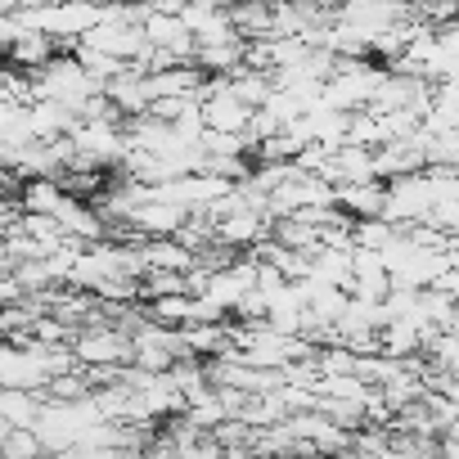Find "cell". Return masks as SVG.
Segmentation results:
<instances>
[{
    "mask_svg": "<svg viewBox=\"0 0 459 459\" xmlns=\"http://www.w3.org/2000/svg\"><path fill=\"white\" fill-rule=\"evenodd\" d=\"M32 82H37V100L68 104V108H77V117H82V104H86V100L104 95V82H95L77 55H59L50 68L32 73Z\"/></svg>",
    "mask_w": 459,
    "mask_h": 459,
    "instance_id": "cell-1",
    "label": "cell"
},
{
    "mask_svg": "<svg viewBox=\"0 0 459 459\" xmlns=\"http://www.w3.org/2000/svg\"><path fill=\"white\" fill-rule=\"evenodd\" d=\"M73 356L86 369H117L122 360H135V342L122 325H86L73 338Z\"/></svg>",
    "mask_w": 459,
    "mask_h": 459,
    "instance_id": "cell-2",
    "label": "cell"
},
{
    "mask_svg": "<svg viewBox=\"0 0 459 459\" xmlns=\"http://www.w3.org/2000/svg\"><path fill=\"white\" fill-rule=\"evenodd\" d=\"M432 207H437V189H432V176L423 167V171L401 176V180L387 185V216L383 221H392V225H419V221L432 216Z\"/></svg>",
    "mask_w": 459,
    "mask_h": 459,
    "instance_id": "cell-3",
    "label": "cell"
},
{
    "mask_svg": "<svg viewBox=\"0 0 459 459\" xmlns=\"http://www.w3.org/2000/svg\"><path fill=\"white\" fill-rule=\"evenodd\" d=\"M203 117H207V131H253V117L257 108H248L235 91H230V77H212L207 91H203Z\"/></svg>",
    "mask_w": 459,
    "mask_h": 459,
    "instance_id": "cell-4",
    "label": "cell"
},
{
    "mask_svg": "<svg viewBox=\"0 0 459 459\" xmlns=\"http://www.w3.org/2000/svg\"><path fill=\"white\" fill-rule=\"evenodd\" d=\"M194 212L189 207H180V203H162V198H149V203H140L135 207V216L126 221L131 230H140L144 239H171V235H180L185 230V221H189Z\"/></svg>",
    "mask_w": 459,
    "mask_h": 459,
    "instance_id": "cell-5",
    "label": "cell"
},
{
    "mask_svg": "<svg viewBox=\"0 0 459 459\" xmlns=\"http://www.w3.org/2000/svg\"><path fill=\"white\" fill-rule=\"evenodd\" d=\"M338 207H342L351 221H378V216H387V180L338 185Z\"/></svg>",
    "mask_w": 459,
    "mask_h": 459,
    "instance_id": "cell-6",
    "label": "cell"
},
{
    "mask_svg": "<svg viewBox=\"0 0 459 459\" xmlns=\"http://www.w3.org/2000/svg\"><path fill=\"white\" fill-rule=\"evenodd\" d=\"M194 64L207 73V77H235L244 64H248V37H230V41H212V46H198Z\"/></svg>",
    "mask_w": 459,
    "mask_h": 459,
    "instance_id": "cell-7",
    "label": "cell"
},
{
    "mask_svg": "<svg viewBox=\"0 0 459 459\" xmlns=\"http://www.w3.org/2000/svg\"><path fill=\"white\" fill-rule=\"evenodd\" d=\"M140 253H144V266L149 271H176V275H189L198 266V253L189 244H180L176 235L171 239H140Z\"/></svg>",
    "mask_w": 459,
    "mask_h": 459,
    "instance_id": "cell-8",
    "label": "cell"
},
{
    "mask_svg": "<svg viewBox=\"0 0 459 459\" xmlns=\"http://www.w3.org/2000/svg\"><path fill=\"white\" fill-rule=\"evenodd\" d=\"M55 37H46V32H23L5 55H10V68H23V73H41V68H50L59 55H55Z\"/></svg>",
    "mask_w": 459,
    "mask_h": 459,
    "instance_id": "cell-9",
    "label": "cell"
},
{
    "mask_svg": "<svg viewBox=\"0 0 459 459\" xmlns=\"http://www.w3.org/2000/svg\"><path fill=\"white\" fill-rule=\"evenodd\" d=\"M0 410H5V428H37L41 414H46V396L41 392H23V387H5Z\"/></svg>",
    "mask_w": 459,
    "mask_h": 459,
    "instance_id": "cell-10",
    "label": "cell"
},
{
    "mask_svg": "<svg viewBox=\"0 0 459 459\" xmlns=\"http://www.w3.org/2000/svg\"><path fill=\"white\" fill-rule=\"evenodd\" d=\"M19 198H23V212H32V216H59L68 189H64V180H23Z\"/></svg>",
    "mask_w": 459,
    "mask_h": 459,
    "instance_id": "cell-11",
    "label": "cell"
},
{
    "mask_svg": "<svg viewBox=\"0 0 459 459\" xmlns=\"http://www.w3.org/2000/svg\"><path fill=\"white\" fill-rule=\"evenodd\" d=\"M333 167H338V185H356V180H378V167H374V149H360V144H347L333 153Z\"/></svg>",
    "mask_w": 459,
    "mask_h": 459,
    "instance_id": "cell-12",
    "label": "cell"
},
{
    "mask_svg": "<svg viewBox=\"0 0 459 459\" xmlns=\"http://www.w3.org/2000/svg\"><path fill=\"white\" fill-rule=\"evenodd\" d=\"M149 320L171 325V329H189L194 325V293H176V298H158L149 307Z\"/></svg>",
    "mask_w": 459,
    "mask_h": 459,
    "instance_id": "cell-13",
    "label": "cell"
},
{
    "mask_svg": "<svg viewBox=\"0 0 459 459\" xmlns=\"http://www.w3.org/2000/svg\"><path fill=\"white\" fill-rule=\"evenodd\" d=\"M401 235V225H392V221H356V248H369V253H387L392 248V239Z\"/></svg>",
    "mask_w": 459,
    "mask_h": 459,
    "instance_id": "cell-14",
    "label": "cell"
},
{
    "mask_svg": "<svg viewBox=\"0 0 459 459\" xmlns=\"http://www.w3.org/2000/svg\"><path fill=\"white\" fill-rule=\"evenodd\" d=\"M428 221H432L437 230H446V235H455V239H459V198H450V203H437Z\"/></svg>",
    "mask_w": 459,
    "mask_h": 459,
    "instance_id": "cell-15",
    "label": "cell"
},
{
    "mask_svg": "<svg viewBox=\"0 0 459 459\" xmlns=\"http://www.w3.org/2000/svg\"><path fill=\"white\" fill-rule=\"evenodd\" d=\"M23 10H50V5H68V0H19Z\"/></svg>",
    "mask_w": 459,
    "mask_h": 459,
    "instance_id": "cell-16",
    "label": "cell"
}]
</instances>
